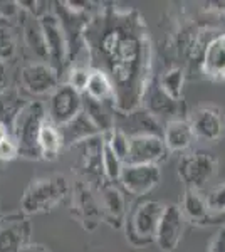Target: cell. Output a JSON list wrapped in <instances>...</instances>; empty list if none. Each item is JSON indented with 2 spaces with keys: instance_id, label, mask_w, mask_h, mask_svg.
Listing matches in <instances>:
<instances>
[{
  "instance_id": "6da1fadb",
  "label": "cell",
  "mask_w": 225,
  "mask_h": 252,
  "mask_svg": "<svg viewBox=\"0 0 225 252\" xmlns=\"http://www.w3.org/2000/svg\"><path fill=\"white\" fill-rule=\"evenodd\" d=\"M84 47L89 66L111 79L116 113L141 108L151 83L153 47L140 12L113 3L97 7L84 29Z\"/></svg>"
},
{
  "instance_id": "7a4b0ae2",
  "label": "cell",
  "mask_w": 225,
  "mask_h": 252,
  "mask_svg": "<svg viewBox=\"0 0 225 252\" xmlns=\"http://www.w3.org/2000/svg\"><path fill=\"white\" fill-rule=\"evenodd\" d=\"M71 192V185L66 175H49L32 180L27 185L20 200V209L24 215L46 214L56 209Z\"/></svg>"
},
{
  "instance_id": "3957f363",
  "label": "cell",
  "mask_w": 225,
  "mask_h": 252,
  "mask_svg": "<svg viewBox=\"0 0 225 252\" xmlns=\"http://www.w3.org/2000/svg\"><path fill=\"white\" fill-rule=\"evenodd\" d=\"M46 121L47 113L40 101H29L27 106L19 113L12 126V136L19 145L20 157L29 158V160H42L39 138Z\"/></svg>"
},
{
  "instance_id": "277c9868",
  "label": "cell",
  "mask_w": 225,
  "mask_h": 252,
  "mask_svg": "<svg viewBox=\"0 0 225 252\" xmlns=\"http://www.w3.org/2000/svg\"><path fill=\"white\" fill-rule=\"evenodd\" d=\"M165 205L158 200H141L131 209L125 222L126 239L134 247H146L155 242L158 223Z\"/></svg>"
},
{
  "instance_id": "5b68a950",
  "label": "cell",
  "mask_w": 225,
  "mask_h": 252,
  "mask_svg": "<svg viewBox=\"0 0 225 252\" xmlns=\"http://www.w3.org/2000/svg\"><path fill=\"white\" fill-rule=\"evenodd\" d=\"M71 215L88 232H94L99 227V223L104 220L96 189H93L91 185H88L83 180L76 182L72 187Z\"/></svg>"
},
{
  "instance_id": "8992f818",
  "label": "cell",
  "mask_w": 225,
  "mask_h": 252,
  "mask_svg": "<svg viewBox=\"0 0 225 252\" xmlns=\"http://www.w3.org/2000/svg\"><path fill=\"white\" fill-rule=\"evenodd\" d=\"M217 173V160L212 153L197 150L183 155L178 161V177L185 189L202 190Z\"/></svg>"
},
{
  "instance_id": "52a82bcc",
  "label": "cell",
  "mask_w": 225,
  "mask_h": 252,
  "mask_svg": "<svg viewBox=\"0 0 225 252\" xmlns=\"http://www.w3.org/2000/svg\"><path fill=\"white\" fill-rule=\"evenodd\" d=\"M40 27H42L44 37H46L47 51H49V64L56 69L57 72L64 74L69 67V44L66 32L61 26L59 19L56 17L54 12H46L39 19Z\"/></svg>"
},
{
  "instance_id": "ba28073f",
  "label": "cell",
  "mask_w": 225,
  "mask_h": 252,
  "mask_svg": "<svg viewBox=\"0 0 225 252\" xmlns=\"http://www.w3.org/2000/svg\"><path fill=\"white\" fill-rule=\"evenodd\" d=\"M79 150L76 172L83 177V182L97 189L106 182L104 170H103V150H104V138L103 135L91 138L84 143L74 146Z\"/></svg>"
},
{
  "instance_id": "9c48e42d",
  "label": "cell",
  "mask_w": 225,
  "mask_h": 252,
  "mask_svg": "<svg viewBox=\"0 0 225 252\" xmlns=\"http://www.w3.org/2000/svg\"><path fill=\"white\" fill-rule=\"evenodd\" d=\"M79 113H83V94L66 83L61 84L52 93L51 101H49L47 118L54 125L63 126L74 120Z\"/></svg>"
},
{
  "instance_id": "30bf717a",
  "label": "cell",
  "mask_w": 225,
  "mask_h": 252,
  "mask_svg": "<svg viewBox=\"0 0 225 252\" xmlns=\"http://www.w3.org/2000/svg\"><path fill=\"white\" fill-rule=\"evenodd\" d=\"M59 81V72L47 63L37 61V63H31L20 69V83L31 94H52L61 86Z\"/></svg>"
},
{
  "instance_id": "8fae6325",
  "label": "cell",
  "mask_w": 225,
  "mask_h": 252,
  "mask_svg": "<svg viewBox=\"0 0 225 252\" xmlns=\"http://www.w3.org/2000/svg\"><path fill=\"white\" fill-rule=\"evenodd\" d=\"M168 155L165 140L157 135L129 136V153L125 165H160Z\"/></svg>"
},
{
  "instance_id": "7c38bea8",
  "label": "cell",
  "mask_w": 225,
  "mask_h": 252,
  "mask_svg": "<svg viewBox=\"0 0 225 252\" xmlns=\"http://www.w3.org/2000/svg\"><path fill=\"white\" fill-rule=\"evenodd\" d=\"M183 229H185V215L177 204L165 205L158 223L155 244L161 252H173L182 241Z\"/></svg>"
},
{
  "instance_id": "4fadbf2b",
  "label": "cell",
  "mask_w": 225,
  "mask_h": 252,
  "mask_svg": "<svg viewBox=\"0 0 225 252\" xmlns=\"http://www.w3.org/2000/svg\"><path fill=\"white\" fill-rule=\"evenodd\" d=\"M161 182L160 165H125L120 184L128 193L143 197L155 190Z\"/></svg>"
},
{
  "instance_id": "5bb4252c",
  "label": "cell",
  "mask_w": 225,
  "mask_h": 252,
  "mask_svg": "<svg viewBox=\"0 0 225 252\" xmlns=\"http://www.w3.org/2000/svg\"><path fill=\"white\" fill-rule=\"evenodd\" d=\"M96 192L101 202V209H103L104 222H108L114 229L125 227L126 198L121 190L111 182H104L101 187H97Z\"/></svg>"
},
{
  "instance_id": "9a60e30c",
  "label": "cell",
  "mask_w": 225,
  "mask_h": 252,
  "mask_svg": "<svg viewBox=\"0 0 225 252\" xmlns=\"http://www.w3.org/2000/svg\"><path fill=\"white\" fill-rule=\"evenodd\" d=\"M31 222L20 214H14L0 220V252H19L29 244Z\"/></svg>"
},
{
  "instance_id": "2e32d148",
  "label": "cell",
  "mask_w": 225,
  "mask_h": 252,
  "mask_svg": "<svg viewBox=\"0 0 225 252\" xmlns=\"http://www.w3.org/2000/svg\"><path fill=\"white\" fill-rule=\"evenodd\" d=\"M190 123L195 136L205 141H217L224 135V113L215 106H202L190 116Z\"/></svg>"
},
{
  "instance_id": "e0dca14e",
  "label": "cell",
  "mask_w": 225,
  "mask_h": 252,
  "mask_svg": "<svg viewBox=\"0 0 225 252\" xmlns=\"http://www.w3.org/2000/svg\"><path fill=\"white\" fill-rule=\"evenodd\" d=\"M61 135H63L64 148H74V146L91 140V138L101 136V131L96 128V125L88 118V115L83 111L79 113L74 120L69 123L59 126Z\"/></svg>"
},
{
  "instance_id": "ac0fdd59",
  "label": "cell",
  "mask_w": 225,
  "mask_h": 252,
  "mask_svg": "<svg viewBox=\"0 0 225 252\" xmlns=\"http://www.w3.org/2000/svg\"><path fill=\"white\" fill-rule=\"evenodd\" d=\"M195 133L192 128L190 120H170L163 128V140L168 148V152L173 153H183L193 145Z\"/></svg>"
},
{
  "instance_id": "d6986e66",
  "label": "cell",
  "mask_w": 225,
  "mask_h": 252,
  "mask_svg": "<svg viewBox=\"0 0 225 252\" xmlns=\"http://www.w3.org/2000/svg\"><path fill=\"white\" fill-rule=\"evenodd\" d=\"M202 71L214 81H225V34H220L207 46Z\"/></svg>"
},
{
  "instance_id": "ffe728a7",
  "label": "cell",
  "mask_w": 225,
  "mask_h": 252,
  "mask_svg": "<svg viewBox=\"0 0 225 252\" xmlns=\"http://www.w3.org/2000/svg\"><path fill=\"white\" fill-rule=\"evenodd\" d=\"M24 14V24H22V32H24V42L29 47V51L39 59V63H47L49 64V51L46 37H44L42 27L37 17L31 14Z\"/></svg>"
},
{
  "instance_id": "44dd1931",
  "label": "cell",
  "mask_w": 225,
  "mask_h": 252,
  "mask_svg": "<svg viewBox=\"0 0 225 252\" xmlns=\"http://www.w3.org/2000/svg\"><path fill=\"white\" fill-rule=\"evenodd\" d=\"M83 111L96 125L101 135H106L114 128V113H116V109H114L113 104L99 103V101L83 94Z\"/></svg>"
},
{
  "instance_id": "7402d4cb",
  "label": "cell",
  "mask_w": 225,
  "mask_h": 252,
  "mask_svg": "<svg viewBox=\"0 0 225 252\" xmlns=\"http://www.w3.org/2000/svg\"><path fill=\"white\" fill-rule=\"evenodd\" d=\"M180 209H182V212L187 219H190L197 225H200L210 215L207 198L198 190L185 189V192L182 195V200H180Z\"/></svg>"
},
{
  "instance_id": "603a6c76",
  "label": "cell",
  "mask_w": 225,
  "mask_h": 252,
  "mask_svg": "<svg viewBox=\"0 0 225 252\" xmlns=\"http://www.w3.org/2000/svg\"><path fill=\"white\" fill-rule=\"evenodd\" d=\"M39 148H40L42 160H47V161L57 160L61 150L64 148V141H63V135H61L59 126L52 123L49 118L42 126V131H40Z\"/></svg>"
},
{
  "instance_id": "cb8c5ba5",
  "label": "cell",
  "mask_w": 225,
  "mask_h": 252,
  "mask_svg": "<svg viewBox=\"0 0 225 252\" xmlns=\"http://www.w3.org/2000/svg\"><path fill=\"white\" fill-rule=\"evenodd\" d=\"M180 103L173 101L168 94L163 93V89L155 83V86L148 89L145 99H143V108H146L151 115L155 116H170L178 111Z\"/></svg>"
},
{
  "instance_id": "d4e9b609",
  "label": "cell",
  "mask_w": 225,
  "mask_h": 252,
  "mask_svg": "<svg viewBox=\"0 0 225 252\" xmlns=\"http://www.w3.org/2000/svg\"><path fill=\"white\" fill-rule=\"evenodd\" d=\"M86 96L93 97V99L99 101V103L113 104L114 106V88L113 83L108 76L99 69H93L91 76L88 81V88H86ZM116 109V108H114Z\"/></svg>"
},
{
  "instance_id": "484cf974",
  "label": "cell",
  "mask_w": 225,
  "mask_h": 252,
  "mask_svg": "<svg viewBox=\"0 0 225 252\" xmlns=\"http://www.w3.org/2000/svg\"><path fill=\"white\" fill-rule=\"evenodd\" d=\"M29 101L19 94V91L7 88L3 93H0V121L7 125L12 131V126L15 123V118L19 113L27 106Z\"/></svg>"
},
{
  "instance_id": "4316f807",
  "label": "cell",
  "mask_w": 225,
  "mask_h": 252,
  "mask_svg": "<svg viewBox=\"0 0 225 252\" xmlns=\"http://www.w3.org/2000/svg\"><path fill=\"white\" fill-rule=\"evenodd\" d=\"M158 86L163 89L165 94H168L173 101H182L183 96V84H185V69L180 66H173L166 69L158 78Z\"/></svg>"
},
{
  "instance_id": "83f0119b",
  "label": "cell",
  "mask_w": 225,
  "mask_h": 252,
  "mask_svg": "<svg viewBox=\"0 0 225 252\" xmlns=\"http://www.w3.org/2000/svg\"><path fill=\"white\" fill-rule=\"evenodd\" d=\"M106 145L114 152V155L120 157L123 161H126L129 153V135L121 128V126H114L109 133L103 135Z\"/></svg>"
},
{
  "instance_id": "f1b7e54d",
  "label": "cell",
  "mask_w": 225,
  "mask_h": 252,
  "mask_svg": "<svg viewBox=\"0 0 225 252\" xmlns=\"http://www.w3.org/2000/svg\"><path fill=\"white\" fill-rule=\"evenodd\" d=\"M103 170L106 182H111V184H116V182L121 180L123 170H125V161L114 155V152L106 145V141L103 150Z\"/></svg>"
},
{
  "instance_id": "f546056e",
  "label": "cell",
  "mask_w": 225,
  "mask_h": 252,
  "mask_svg": "<svg viewBox=\"0 0 225 252\" xmlns=\"http://www.w3.org/2000/svg\"><path fill=\"white\" fill-rule=\"evenodd\" d=\"M93 67L89 64H74L67 69V81L66 84H69L71 88H74L77 93L84 94L86 88H88V81L91 76Z\"/></svg>"
},
{
  "instance_id": "4dcf8cb0",
  "label": "cell",
  "mask_w": 225,
  "mask_h": 252,
  "mask_svg": "<svg viewBox=\"0 0 225 252\" xmlns=\"http://www.w3.org/2000/svg\"><path fill=\"white\" fill-rule=\"evenodd\" d=\"M17 51V40L10 26L0 24V61L7 63L15 56Z\"/></svg>"
},
{
  "instance_id": "1f68e13d",
  "label": "cell",
  "mask_w": 225,
  "mask_h": 252,
  "mask_svg": "<svg viewBox=\"0 0 225 252\" xmlns=\"http://www.w3.org/2000/svg\"><path fill=\"white\" fill-rule=\"evenodd\" d=\"M205 198L208 209H210V214L225 212V182L217 185L215 189H212L208 195H205Z\"/></svg>"
},
{
  "instance_id": "d6a6232c",
  "label": "cell",
  "mask_w": 225,
  "mask_h": 252,
  "mask_svg": "<svg viewBox=\"0 0 225 252\" xmlns=\"http://www.w3.org/2000/svg\"><path fill=\"white\" fill-rule=\"evenodd\" d=\"M17 157H20L19 145H17V141H15L14 136H9L7 140H3L2 143H0V160L12 161Z\"/></svg>"
},
{
  "instance_id": "836d02e7",
  "label": "cell",
  "mask_w": 225,
  "mask_h": 252,
  "mask_svg": "<svg viewBox=\"0 0 225 252\" xmlns=\"http://www.w3.org/2000/svg\"><path fill=\"white\" fill-rule=\"evenodd\" d=\"M22 14V9L19 7V2H12V0H0V22H7V20H14Z\"/></svg>"
},
{
  "instance_id": "e575fe53",
  "label": "cell",
  "mask_w": 225,
  "mask_h": 252,
  "mask_svg": "<svg viewBox=\"0 0 225 252\" xmlns=\"http://www.w3.org/2000/svg\"><path fill=\"white\" fill-rule=\"evenodd\" d=\"M208 252H225V229H219L208 246Z\"/></svg>"
},
{
  "instance_id": "d590c367",
  "label": "cell",
  "mask_w": 225,
  "mask_h": 252,
  "mask_svg": "<svg viewBox=\"0 0 225 252\" xmlns=\"http://www.w3.org/2000/svg\"><path fill=\"white\" fill-rule=\"evenodd\" d=\"M200 225H217V227H220V229H225V212L210 214Z\"/></svg>"
},
{
  "instance_id": "8d00e7d4",
  "label": "cell",
  "mask_w": 225,
  "mask_h": 252,
  "mask_svg": "<svg viewBox=\"0 0 225 252\" xmlns=\"http://www.w3.org/2000/svg\"><path fill=\"white\" fill-rule=\"evenodd\" d=\"M19 252H51V249H49V247H46V246H42V244L29 242Z\"/></svg>"
},
{
  "instance_id": "74e56055",
  "label": "cell",
  "mask_w": 225,
  "mask_h": 252,
  "mask_svg": "<svg viewBox=\"0 0 225 252\" xmlns=\"http://www.w3.org/2000/svg\"><path fill=\"white\" fill-rule=\"evenodd\" d=\"M7 89V67L5 63L0 61V93H3Z\"/></svg>"
},
{
  "instance_id": "f35d334b",
  "label": "cell",
  "mask_w": 225,
  "mask_h": 252,
  "mask_svg": "<svg viewBox=\"0 0 225 252\" xmlns=\"http://www.w3.org/2000/svg\"><path fill=\"white\" fill-rule=\"evenodd\" d=\"M9 136H12L10 128H9L7 125H3L2 121H0V143H2L3 140H7Z\"/></svg>"
}]
</instances>
